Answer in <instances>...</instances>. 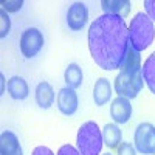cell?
Listing matches in <instances>:
<instances>
[{"label": "cell", "instance_id": "1", "mask_svg": "<svg viewBox=\"0 0 155 155\" xmlns=\"http://www.w3.org/2000/svg\"><path fill=\"white\" fill-rule=\"evenodd\" d=\"M129 47V28L123 17L115 14H102L90 25L88 50L99 68H118Z\"/></svg>", "mask_w": 155, "mask_h": 155}, {"label": "cell", "instance_id": "2", "mask_svg": "<svg viewBox=\"0 0 155 155\" xmlns=\"http://www.w3.org/2000/svg\"><path fill=\"white\" fill-rule=\"evenodd\" d=\"M118 68L120 73L115 78V90L118 96H124L127 99L137 98L144 87V79H143L141 56L135 48H132V45L129 47Z\"/></svg>", "mask_w": 155, "mask_h": 155}, {"label": "cell", "instance_id": "3", "mask_svg": "<svg viewBox=\"0 0 155 155\" xmlns=\"http://www.w3.org/2000/svg\"><path fill=\"white\" fill-rule=\"evenodd\" d=\"M153 39H155L153 22L144 12H137L134 19L130 20V27H129V41H130L132 48L141 53L152 45Z\"/></svg>", "mask_w": 155, "mask_h": 155}, {"label": "cell", "instance_id": "4", "mask_svg": "<svg viewBox=\"0 0 155 155\" xmlns=\"http://www.w3.org/2000/svg\"><path fill=\"white\" fill-rule=\"evenodd\" d=\"M104 140H102V132L95 121L84 123L76 137V146L81 155H99Z\"/></svg>", "mask_w": 155, "mask_h": 155}, {"label": "cell", "instance_id": "5", "mask_svg": "<svg viewBox=\"0 0 155 155\" xmlns=\"http://www.w3.org/2000/svg\"><path fill=\"white\" fill-rule=\"evenodd\" d=\"M135 149L143 155H155V126L150 123H141L135 129L134 135Z\"/></svg>", "mask_w": 155, "mask_h": 155}, {"label": "cell", "instance_id": "6", "mask_svg": "<svg viewBox=\"0 0 155 155\" xmlns=\"http://www.w3.org/2000/svg\"><path fill=\"white\" fill-rule=\"evenodd\" d=\"M44 34L41 30H37L34 27L31 28H27L22 36H20V51H22V54L27 58V59H31L34 58L39 51L42 50L44 47Z\"/></svg>", "mask_w": 155, "mask_h": 155}, {"label": "cell", "instance_id": "7", "mask_svg": "<svg viewBox=\"0 0 155 155\" xmlns=\"http://www.w3.org/2000/svg\"><path fill=\"white\" fill-rule=\"evenodd\" d=\"M56 104H58V109L62 115L71 116L76 113L78 107H79V98H78V95L73 88L64 87L56 95Z\"/></svg>", "mask_w": 155, "mask_h": 155}, {"label": "cell", "instance_id": "8", "mask_svg": "<svg viewBox=\"0 0 155 155\" xmlns=\"http://www.w3.org/2000/svg\"><path fill=\"white\" fill-rule=\"evenodd\" d=\"M88 22V9L85 3L74 2L67 11V25L71 31H81Z\"/></svg>", "mask_w": 155, "mask_h": 155}, {"label": "cell", "instance_id": "9", "mask_svg": "<svg viewBox=\"0 0 155 155\" xmlns=\"http://www.w3.org/2000/svg\"><path fill=\"white\" fill-rule=\"evenodd\" d=\"M110 116L116 124H126L132 116V104L130 99L124 96H118L112 101L110 106Z\"/></svg>", "mask_w": 155, "mask_h": 155}, {"label": "cell", "instance_id": "10", "mask_svg": "<svg viewBox=\"0 0 155 155\" xmlns=\"http://www.w3.org/2000/svg\"><path fill=\"white\" fill-rule=\"evenodd\" d=\"M0 155H23L19 138L14 132H2V135H0Z\"/></svg>", "mask_w": 155, "mask_h": 155}, {"label": "cell", "instance_id": "11", "mask_svg": "<svg viewBox=\"0 0 155 155\" xmlns=\"http://www.w3.org/2000/svg\"><path fill=\"white\" fill-rule=\"evenodd\" d=\"M54 99H56V93H54L53 87H51V84H48L45 81L37 84V87H36V102H37L39 107L47 110L54 104Z\"/></svg>", "mask_w": 155, "mask_h": 155}, {"label": "cell", "instance_id": "12", "mask_svg": "<svg viewBox=\"0 0 155 155\" xmlns=\"http://www.w3.org/2000/svg\"><path fill=\"white\" fill-rule=\"evenodd\" d=\"M101 6L104 9V14H115L120 17H127L132 9V3L129 0H102Z\"/></svg>", "mask_w": 155, "mask_h": 155}, {"label": "cell", "instance_id": "13", "mask_svg": "<svg viewBox=\"0 0 155 155\" xmlns=\"http://www.w3.org/2000/svg\"><path fill=\"white\" fill-rule=\"evenodd\" d=\"M6 88H8V93L12 99H27L28 95H30V88H28V84L27 81L20 76H12L9 78V81L6 84Z\"/></svg>", "mask_w": 155, "mask_h": 155}, {"label": "cell", "instance_id": "14", "mask_svg": "<svg viewBox=\"0 0 155 155\" xmlns=\"http://www.w3.org/2000/svg\"><path fill=\"white\" fill-rule=\"evenodd\" d=\"M112 98V85L106 78H99L93 87V102L96 106H106Z\"/></svg>", "mask_w": 155, "mask_h": 155}, {"label": "cell", "instance_id": "15", "mask_svg": "<svg viewBox=\"0 0 155 155\" xmlns=\"http://www.w3.org/2000/svg\"><path fill=\"white\" fill-rule=\"evenodd\" d=\"M121 129L113 124V123H109L104 126L102 129V140H104V144L110 149H116L120 144H121Z\"/></svg>", "mask_w": 155, "mask_h": 155}, {"label": "cell", "instance_id": "16", "mask_svg": "<svg viewBox=\"0 0 155 155\" xmlns=\"http://www.w3.org/2000/svg\"><path fill=\"white\" fill-rule=\"evenodd\" d=\"M64 79L67 82V87L70 88H78L82 84V70L78 64H68V67L65 68L64 73Z\"/></svg>", "mask_w": 155, "mask_h": 155}, {"label": "cell", "instance_id": "17", "mask_svg": "<svg viewBox=\"0 0 155 155\" xmlns=\"http://www.w3.org/2000/svg\"><path fill=\"white\" fill-rule=\"evenodd\" d=\"M143 79L147 84L149 90L155 95V51L150 56H147L143 64Z\"/></svg>", "mask_w": 155, "mask_h": 155}, {"label": "cell", "instance_id": "18", "mask_svg": "<svg viewBox=\"0 0 155 155\" xmlns=\"http://www.w3.org/2000/svg\"><path fill=\"white\" fill-rule=\"evenodd\" d=\"M9 28H11L9 16H8V12L2 8L0 9V37H6V34L9 33Z\"/></svg>", "mask_w": 155, "mask_h": 155}, {"label": "cell", "instance_id": "19", "mask_svg": "<svg viewBox=\"0 0 155 155\" xmlns=\"http://www.w3.org/2000/svg\"><path fill=\"white\" fill-rule=\"evenodd\" d=\"M116 155H137V149L130 143H121L116 147Z\"/></svg>", "mask_w": 155, "mask_h": 155}, {"label": "cell", "instance_id": "20", "mask_svg": "<svg viewBox=\"0 0 155 155\" xmlns=\"http://www.w3.org/2000/svg\"><path fill=\"white\" fill-rule=\"evenodd\" d=\"M22 5H23V2L22 0H16V2H9V0H6V2H2V6H3V9L8 12V11H17V9H20L22 8Z\"/></svg>", "mask_w": 155, "mask_h": 155}, {"label": "cell", "instance_id": "21", "mask_svg": "<svg viewBox=\"0 0 155 155\" xmlns=\"http://www.w3.org/2000/svg\"><path fill=\"white\" fill-rule=\"evenodd\" d=\"M58 155H81V153H79V150H78L76 147H73L71 144H64V146L59 147Z\"/></svg>", "mask_w": 155, "mask_h": 155}, {"label": "cell", "instance_id": "22", "mask_svg": "<svg viewBox=\"0 0 155 155\" xmlns=\"http://www.w3.org/2000/svg\"><path fill=\"white\" fill-rule=\"evenodd\" d=\"M144 8H146V14L149 16V19L155 22V0H146Z\"/></svg>", "mask_w": 155, "mask_h": 155}, {"label": "cell", "instance_id": "23", "mask_svg": "<svg viewBox=\"0 0 155 155\" xmlns=\"http://www.w3.org/2000/svg\"><path fill=\"white\" fill-rule=\"evenodd\" d=\"M33 155H54V152L47 146H37L33 150Z\"/></svg>", "mask_w": 155, "mask_h": 155}, {"label": "cell", "instance_id": "24", "mask_svg": "<svg viewBox=\"0 0 155 155\" xmlns=\"http://www.w3.org/2000/svg\"><path fill=\"white\" fill-rule=\"evenodd\" d=\"M102 155H113V153H110V152H106V153H102Z\"/></svg>", "mask_w": 155, "mask_h": 155}]
</instances>
